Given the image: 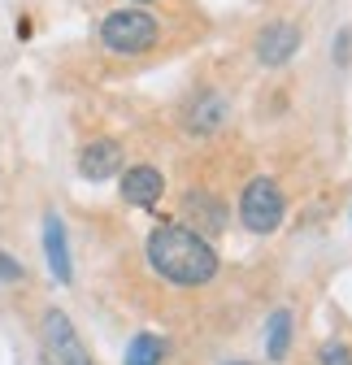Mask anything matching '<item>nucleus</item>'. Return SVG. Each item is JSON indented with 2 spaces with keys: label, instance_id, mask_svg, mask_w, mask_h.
Returning <instances> with one entry per match:
<instances>
[{
  "label": "nucleus",
  "instance_id": "nucleus-1",
  "mask_svg": "<svg viewBox=\"0 0 352 365\" xmlns=\"http://www.w3.org/2000/svg\"><path fill=\"white\" fill-rule=\"evenodd\" d=\"M148 265L161 274L165 283H179V287H205L213 274H217V248L196 235L187 222H165L148 235L144 244Z\"/></svg>",
  "mask_w": 352,
  "mask_h": 365
},
{
  "label": "nucleus",
  "instance_id": "nucleus-2",
  "mask_svg": "<svg viewBox=\"0 0 352 365\" xmlns=\"http://www.w3.org/2000/svg\"><path fill=\"white\" fill-rule=\"evenodd\" d=\"M100 43L109 53H118V57H140V53H148L157 43V18L144 5L113 9L100 22Z\"/></svg>",
  "mask_w": 352,
  "mask_h": 365
},
{
  "label": "nucleus",
  "instance_id": "nucleus-3",
  "mask_svg": "<svg viewBox=\"0 0 352 365\" xmlns=\"http://www.w3.org/2000/svg\"><path fill=\"white\" fill-rule=\"evenodd\" d=\"M283 213H287V200L279 192L274 178H252L244 196H239V222L248 226L252 235H274L283 226Z\"/></svg>",
  "mask_w": 352,
  "mask_h": 365
},
{
  "label": "nucleus",
  "instance_id": "nucleus-4",
  "mask_svg": "<svg viewBox=\"0 0 352 365\" xmlns=\"http://www.w3.org/2000/svg\"><path fill=\"white\" fill-rule=\"evenodd\" d=\"M39 335H43V361H48V365H96L92 352H87V344L78 339L74 322H70L61 309L43 313Z\"/></svg>",
  "mask_w": 352,
  "mask_h": 365
},
{
  "label": "nucleus",
  "instance_id": "nucleus-5",
  "mask_svg": "<svg viewBox=\"0 0 352 365\" xmlns=\"http://www.w3.org/2000/svg\"><path fill=\"white\" fill-rule=\"evenodd\" d=\"M227 122H231V101L222 96V91H213V87L196 91V96L187 101V109H183V130L196 135V140H205V135H213V130H222Z\"/></svg>",
  "mask_w": 352,
  "mask_h": 365
},
{
  "label": "nucleus",
  "instance_id": "nucleus-6",
  "mask_svg": "<svg viewBox=\"0 0 352 365\" xmlns=\"http://www.w3.org/2000/svg\"><path fill=\"white\" fill-rule=\"evenodd\" d=\"M300 43H304L300 26H291V22H270V26H261V35H257V61L270 66V70H279V66H287V61L300 53Z\"/></svg>",
  "mask_w": 352,
  "mask_h": 365
},
{
  "label": "nucleus",
  "instance_id": "nucleus-7",
  "mask_svg": "<svg viewBox=\"0 0 352 365\" xmlns=\"http://www.w3.org/2000/svg\"><path fill=\"white\" fill-rule=\"evenodd\" d=\"M161 196H165L161 170H152V165H130V170H122V200H126V205L152 209Z\"/></svg>",
  "mask_w": 352,
  "mask_h": 365
},
{
  "label": "nucleus",
  "instance_id": "nucleus-8",
  "mask_svg": "<svg viewBox=\"0 0 352 365\" xmlns=\"http://www.w3.org/2000/svg\"><path fill=\"white\" fill-rule=\"evenodd\" d=\"M122 170V144L118 140H92L83 153H78V174L83 178H92V182H105V178H113Z\"/></svg>",
  "mask_w": 352,
  "mask_h": 365
},
{
  "label": "nucleus",
  "instance_id": "nucleus-9",
  "mask_svg": "<svg viewBox=\"0 0 352 365\" xmlns=\"http://www.w3.org/2000/svg\"><path fill=\"white\" fill-rule=\"evenodd\" d=\"M43 261H48V274L57 283L74 279V265H70V240H66V222L57 213L43 217Z\"/></svg>",
  "mask_w": 352,
  "mask_h": 365
},
{
  "label": "nucleus",
  "instance_id": "nucleus-10",
  "mask_svg": "<svg viewBox=\"0 0 352 365\" xmlns=\"http://www.w3.org/2000/svg\"><path fill=\"white\" fill-rule=\"evenodd\" d=\"M183 209L196 217V235H217L227 226V209L217 205L213 196H205V192H192L187 200H183Z\"/></svg>",
  "mask_w": 352,
  "mask_h": 365
},
{
  "label": "nucleus",
  "instance_id": "nucleus-11",
  "mask_svg": "<svg viewBox=\"0 0 352 365\" xmlns=\"http://www.w3.org/2000/svg\"><path fill=\"white\" fill-rule=\"evenodd\" d=\"M291 348V313L287 309H274L270 322H266V356L270 361H283Z\"/></svg>",
  "mask_w": 352,
  "mask_h": 365
},
{
  "label": "nucleus",
  "instance_id": "nucleus-12",
  "mask_svg": "<svg viewBox=\"0 0 352 365\" xmlns=\"http://www.w3.org/2000/svg\"><path fill=\"white\" fill-rule=\"evenodd\" d=\"M161 356H165V344L152 331H140L135 339L126 344V361L122 365H161Z\"/></svg>",
  "mask_w": 352,
  "mask_h": 365
},
{
  "label": "nucleus",
  "instance_id": "nucleus-13",
  "mask_svg": "<svg viewBox=\"0 0 352 365\" xmlns=\"http://www.w3.org/2000/svg\"><path fill=\"white\" fill-rule=\"evenodd\" d=\"M26 279V269L14 252H0V287H9V283H22Z\"/></svg>",
  "mask_w": 352,
  "mask_h": 365
},
{
  "label": "nucleus",
  "instance_id": "nucleus-14",
  "mask_svg": "<svg viewBox=\"0 0 352 365\" xmlns=\"http://www.w3.org/2000/svg\"><path fill=\"white\" fill-rule=\"evenodd\" d=\"M318 365H352V348L348 344H322L318 348Z\"/></svg>",
  "mask_w": 352,
  "mask_h": 365
},
{
  "label": "nucleus",
  "instance_id": "nucleus-15",
  "mask_svg": "<svg viewBox=\"0 0 352 365\" xmlns=\"http://www.w3.org/2000/svg\"><path fill=\"white\" fill-rule=\"evenodd\" d=\"M130 5H152V0H130Z\"/></svg>",
  "mask_w": 352,
  "mask_h": 365
},
{
  "label": "nucleus",
  "instance_id": "nucleus-16",
  "mask_svg": "<svg viewBox=\"0 0 352 365\" xmlns=\"http://www.w3.org/2000/svg\"><path fill=\"white\" fill-rule=\"evenodd\" d=\"M231 365H248V361H231Z\"/></svg>",
  "mask_w": 352,
  "mask_h": 365
}]
</instances>
